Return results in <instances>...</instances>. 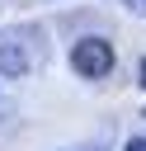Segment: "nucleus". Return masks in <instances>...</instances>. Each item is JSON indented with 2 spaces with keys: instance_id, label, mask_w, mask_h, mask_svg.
<instances>
[{
  "instance_id": "2",
  "label": "nucleus",
  "mask_w": 146,
  "mask_h": 151,
  "mask_svg": "<svg viewBox=\"0 0 146 151\" xmlns=\"http://www.w3.org/2000/svg\"><path fill=\"white\" fill-rule=\"evenodd\" d=\"M0 76H9V80L28 76V57H24L19 42H0Z\"/></svg>"
},
{
  "instance_id": "4",
  "label": "nucleus",
  "mask_w": 146,
  "mask_h": 151,
  "mask_svg": "<svg viewBox=\"0 0 146 151\" xmlns=\"http://www.w3.org/2000/svg\"><path fill=\"white\" fill-rule=\"evenodd\" d=\"M137 85H141V90H146V57H141V61H137Z\"/></svg>"
},
{
  "instance_id": "1",
  "label": "nucleus",
  "mask_w": 146,
  "mask_h": 151,
  "mask_svg": "<svg viewBox=\"0 0 146 151\" xmlns=\"http://www.w3.org/2000/svg\"><path fill=\"white\" fill-rule=\"evenodd\" d=\"M71 66H75V76H85V80H108L113 66H118V52H113L108 38L89 33V38H80V42L71 47Z\"/></svg>"
},
{
  "instance_id": "5",
  "label": "nucleus",
  "mask_w": 146,
  "mask_h": 151,
  "mask_svg": "<svg viewBox=\"0 0 146 151\" xmlns=\"http://www.w3.org/2000/svg\"><path fill=\"white\" fill-rule=\"evenodd\" d=\"M122 151H146V137H132V142H127Z\"/></svg>"
},
{
  "instance_id": "3",
  "label": "nucleus",
  "mask_w": 146,
  "mask_h": 151,
  "mask_svg": "<svg viewBox=\"0 0 146 151\" xmlns=\"http://www.w3.org/2000/svg\"><path fill=\"white\" fill-rule=\"evenodd\" d=\"M122 9H127V14H141V19H146V0H122Z\"/></svg>"
}]
</instances>
